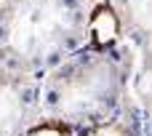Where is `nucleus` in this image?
Wrapping results in <instances>:
<instances>
[{"label": "nucleus", "mask_w": 152, "mask_h": 136, "mask_svg": "<svg viewBox=\"0 0 152 136\" xmlns=\"http://www.w3.org/2000/svg\"><path fill=\"white\" fill-rule=\"evenodd\" d=\"M80 19L72 0H11L0 16V48L24 61H37L64 48Z\"/></svg>", "instance_id": "obj_1"}, {"label": "nucleus", "mask_w": 152, "mask_h": 136, "mask_svg": "<svg viewBox=\"0 0 152 136\" xmlns=\"http://www.w3.org/2000/svg\"><path fill=\"white\" fill-rule=\"evenodd\" d=\"M115 75L110 69L107 61L102 59H88L80 61L75 67H69L67 72H61L59 78V88H56V104L61 110H94L112 86Z\"/></svg>", "instance_id": "obj_2"}, {"label": "nucleus", "mask_w": 152, "mask_h": 136, "mask_svg": "<svg viewBox=\"0 0 152 136\" xmlns=\"http://www.w3.org/2000/svg\"><path fill=\"white\" fill-rule=\"evenodd\" d=\"M120 32V21L112 13V8H99L91 19H88V35L94 40V45H110Z\"/></svg>", "instance_id": "obj_3"}, {"label": "nucleus", "mask_w": 152, "mask_h": 136, "mask_svg": "<svg viewBox=\"0 0 152 136\" xmlns=\"http://www.w3.org/2000/svg\"><path fill=\"white\" fill-rule=\"evenodd\" d=\"M80 136H134L131 128L120 120H102L96 126H91L88 131H83Z\"/></svg>", "instance_id": "obj_4"}, {"label": "nucleus", "mask_w": 152, "mask_h": 136, "mask_svg": "<svg viewBox=\"0 0 152 136\" xmlns=\"http://www.w3.org/2000/svg\"><path fill=\"white\" fill-rule=\"evenodd\" d=\"M21 136H72V131H69V126L61 123V120H45V123L32 126L29 131H24Z\"/></svg>", "instance_id": "obj_5"}]
</instances>
